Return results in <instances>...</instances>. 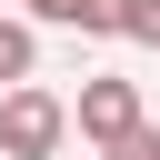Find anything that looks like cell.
Returning <instances> with one entry per match:
<instances>
[{"label": "cell", "instance_id": "1", "mask_svg": "<svg viewBox=\"0 0 160 160\" xmlns=\"http://www.w3.org/2000/svg\"><path fill=\"white\" fill-rule=\"evenodd\" d=\"M70 140V100H50V90H0V160H50Z\"/></svg>", "mask_w": 160, "mask_h": 160}, {"label": "cell", "instance_id": "2", "mask_svg": "<svg viewBox=\"0 0 160 160\" xmlns=\"http://www.w3.org/2000/svg\"><path fill=\"white\" fill-rule=\"evenodd\" d=\"M130 130H150V120H140V80H80V140L120 150Z\"/></svg>", "mask_w": 160, "mask_h": 160}, {"label": "cell", "instance_id": "3", "mask_svg": "<svg viewBox=\"0 0 160 160\" xmlns=\"http://www.w3.org/2000/svg\"><path fill=\"white\" fill-rule=\"evenodd\" d=\"M130 20H140V0H70V30H90V40H130Z\"/></svg>", "mask_w": 160, "mask_h": 160}, {"label": "cell", "instance_id": "4", "mask_svg": "<svg viewBox=\"0 0 160 160\" xmlns=\"http://www.w3.org/2000/svg\"><path fill=\"white\" fill-rule=\"evenodd\" d=\"M30 70H40V30H30V20H0V80L20 90Z\"/></svg>", "mask_w": 160, "mask_h": 160}, {"label": "cell", "instance_id": "5", "mask_svg": "<svg viewBox=\"0 0 160 160\" xmlns=\"http://www.w3.org/2000/svg\"><path fill=\"white\" fill-rule=\"evenodd\" d=\"M110 160H160V130H130V140H120Z\"/></svg>", "mask_w": 160, "mask_h": 160}, {"label": "cell", "instance_id": "6", "mask_svg": "<svg viewBox=\"0 0 160 160\" xmlns=\"http://www.w3.org/2000/svg\"><path fill=\"white\" fill-rule=\"evenodd\" d=\"M20 10H30V20H60V30H70V0H20Z\"/></svg>", "mask_w": 160, "mask_h": 160}]
</instances>
